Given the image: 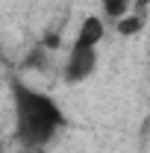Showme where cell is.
I'll list each match as a JSON object with an SVG mask.
<instances>
[{
    "label": "cell",
    "mask_w": 150,
    "mask_h": 153,
    "mask_svg": "<svg viewBox=\"0 0 150 153\" xmlns=\"http://www.w3.org/2000/svg\"><path fill=\"white\" fill-rule=\"evenodd\" d=\"M15 109H18V135L27 147L44 144L62 124V112L56 109V103L27 85H15Z\"/></svg>",
    "instance_id": "6da1fadb"
},
{
    "label": "cell",
    "mask_w": 150,
    "mask_h": 153,
    "mask_svg": "<svg viewBox=\"0 0 150 153\" xmlns=\"http://www.w3.org/2000/svg\"><path fill=\"white\" fill-rule=\"evenodd\" d=\"M94 62H97L94 47H74V53L68 59V79H82V76H88L91 68H94Z\"/></svg>",
    "instance_id": "7a4b0ae2"
},
{
    "label": "cell",
    "mask_w": 150,
    "mask_h": 153,
    "mask_svg": "<svg viewBox=\"0 0 150 153\" xmlns=\"http://www.w3.org/2000/svg\"><path fill=\"white\" fill-rule=\"evenodd\" d=\"M103 38V24L97 18H85L79 27V36H76L74 47H97V41Z\"/></svg>",
    "instance_id": "3957f363"
},
{
    "label": "cell",
    "mask_w": 150,
    "mask_h": 153,
    "mask_svg": "<svg viewBox=\"0 0 150 153\" xmlns=\"http://www.w3.org/2000/svg\"><path fill=\"white\" fill-rule=\"evenodd\" d=\"M141 30V18L138 15H127V18L118 21V33L121 36H132V33H138Z\"/></svg>",
    "instance_id": "277c9868"
},
{
    "label": "cell",
    "mask_w": 150,
    "mask_h": 153,
    "mask_svg": "<svg viewBox=\"0 0 150 153\" xmlns=\"http://www.w3.org/2000/svg\"><path fill=\"white\" fill-rule=\"evenodd\" d=\"M103 6H106V12H109L112 18H121V15L130 9V0H103Z\"/></svg>",
    "instance_id": "5b68a950"
},
{
    "label": "cell",
    "mask_w": 150,
    "mask_h": 153,
    "mask_svg": "<svg viewBox=\"0 0 150 153\" xmlns=\"http://www.w3.org/2000/svg\"><path fill=\"white\" fill-rule=\"evenodd\" d=\"M44 44H47V47H59V36H47Z\"/></svg>",
    "instance_id": "8992f818"
},
{
    "label": "cell",
    "mask_w": 150,
    "mask_h": 153,
    "mask_svg": "<svg viewBox=\"0 0 150 153\" xmlns=\"http://www.w3.org/2000/svg\"><path fill=\"white\" fill-rule=\"evenodd\" d=\"M0 153H3V147H0Z\"/></svg>",
    "instance_id": "52a82bcc"
}]
</instances>
